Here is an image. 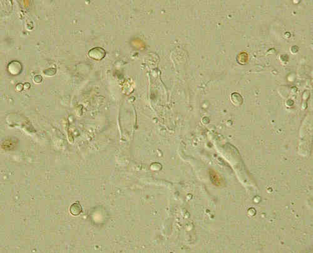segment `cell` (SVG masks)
Instances as JSON below:
<instances>
[{
    "label": "cell",
    "mask_w": 313,
    "mask_h": 253,
    "mask_svg": "<svg viewBox=\"0 0 313 253\" xmlns=\"http://www.w3.org/2000/svg\"><path fill=\"white\" fill-rule=\"evenodd\" d=\"M210 174H211V180L213 181L212 183L214 184H215L216 186L221 185V178L220 177L221 176H218V173L215 171H212L211 172H210Z\"/></svg>",
    "instance_id": "cell-1"
}]
</instances>
